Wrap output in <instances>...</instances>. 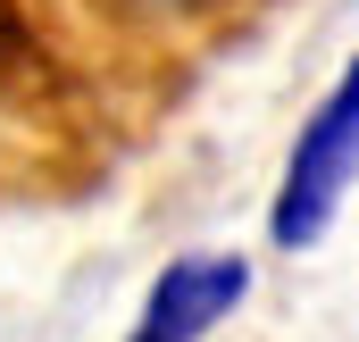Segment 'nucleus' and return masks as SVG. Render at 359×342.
Segmentation results:
<instances>
[{
	"label": "nucleus",
	"mask_w": 359,
	"mask_h": 342,
	"mask_svg": "<svg viewBox=\"0 0 359 342\" xmlns=\"http://www.w3.org/2000/svg\"><path fill=\"white\" fill-rule=\"evenodd\" d=\"M25 59V17H17V0H0V76Z\"/></svg>",
	"instance_id": "20e7f679"
},
{
	"label": "nucleus",
	"mask_w": 359,
	"mask_h": 342,
	"mask_svg": "<svg viewBox=\"0 0 359 342\" xmlns=\"http://www.w3.org/2000/svg\"><path fill=\"white\" fill-rule=\"evenodd\" d=\"M243 301H251V259L243 251H184L151 275L126 342H209Z\"/></svg>",
	"instance_id": "f03ea898"
},
{
	"label": "nucleus",
	"mask_w": 359,
	"mask_h": 342,
	"mask_svg": "<svg viewBox=\"0 0 359 342\" xmlns=\"http://www.w3.org/2000/svg\"><path fill=\"white\" fill-rule=\"evenodd\" d=\"M351 184H359V59H343V76L326 84V100L301 117V134L284 151V175L268 192V242L276 251L326 242V226L343 217Z\"/></svg>",
	"instance_id": "f257e3e1"
},
{
	"label": "nucleus",
	"mask_w": 359,
	"mask_h": 342,
	"mask_svg": "<svg viewBox=\"0 0 359 342\" xmlns=\"http://www.w3.org/2000/svg\"><path fill=\"white\" fill-rule=\"evenodd\" d=\"M109 25H142V34H184V25H209L226 17L234 0H92Z\"/></svg>",
	"instance_id": "7ed1b4c3"
}]
</instances>
